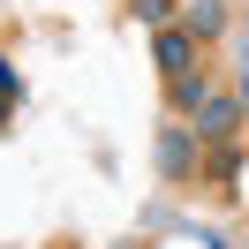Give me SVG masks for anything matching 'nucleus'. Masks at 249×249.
<instances>
[{
  "label": "nucleus",
  "mask_w": 249,
  "mask_h": 249,
  "mask_svg": "<svg viewBox=\"0 0 249 249\" xmlns=\"http://www.w3.org/2000/svg\"><path fill=\"white\" fill-rule=\"evenodd\" d=\"M219 23H227L219 0H196V8H189V31H196V38H219Z\"/></svg>",
  "instance_id": "39448f33"
},
{
  "label": "nucleus",
  "mask_w": 249,
  "mask_h": 249,
  "mask_svg": "<svg viewBox=\"0 0 249 249\" xmlns=\"http://www.w3.org/2000/svg\"><path fill=\"white\" fill-rule=\"evenodd\" d=\"M136 23H151V31H159V23H174V0H136Z\"/></svg>",
  "instance_id": "0eeeda50"
},
{
  "label": "nucleus",
  "mask_w": 249,
  "mask_h": 249,
  "mask_svg": "<svg viewBox=\"0 0 249 249\" xmlns=\"http://www.w3.org/2000/svg\"><path fill=\"white\" fill-rule=\"evenodd\" d=\"M151 53H159V76H181V68H196V31L189 23H159Z\"/></svg>",
  "instance_id": "f03ea898"
},
{
  "label": "nucleus",
  "mask_w": 249,
  "mask_h": 249,
  "mask_svg": "<svg viewBox=\"0 0 249 249\" xmlns=\"http://www.w3.org/2000/svg\"><path fill=\"white\" fill-rule=\"evenodd\" d=\"M204 98H212V83H204V76H196V68H181V76H166V106H174V113H181V121H189V113H196V106H204Z\"/></svg>",
  "instance_id": "20e7f679"
},
{
  "label": "nucleus",
  "mask_w": 249,
  "mask_h": 249,
  "mask_svg": "<svg viewBox=\"0 0 249 249\" xmlns=\"http://www.w3.org/2000/svg\"><path fill=\"white\" fill-rule=\"evenodd\" d=\"M234 174H242V151L234 143H212V181H234Z\"/></svg>",
  "instance_id": "423d86ee"
},
{
  "label": "nucleus",
  "mask_w": 249,
  "mask_h": 249,
  "mask_svg": "<svg viewBox=\"0 0 249 249\" xmlns=\"http://www.w3.org/2000/svg\"><path fill=\"white\" fill-rule=\"evenodd\" d=\"M0 91H23V83H16V61H8V53H0Z\"/></svg>",
  "instance_id": "6e6552de"
},
{
  "label": "nucleus",
  "mask_w": 249,
  "mask_h": 249,
  "mask_svg": "<svg viewBox=\"0 0 249 249\" xmlns=\"http://www.w3.org/2000/svg\"><path fill=\"white\" fill-rule=\"evenodd\" d=\"M16 98H23V91H0V128L16 121Z\"/></svg>",
  "instance_id": "1a4fd4ad"
},
{
  "label": "nucleus",
  "mask_w": 249,
  "mask_h": 249,
  "mask_svg": "<svg viewBox=\"0 0 249 249\" xmlns=\"http://www.w3.org/2000/svg\"><path fill=\"white\" fill-rule=\"evenodd\" d=\"M189 128H196V143H227L234 128H242V98H219V91H212L196 113H189Z\"/></svg>",
  "instance_id": "f257e3e1"
},
{
  "label": "nucleus",
  "mask_w": 249,
  "mask_h": 249,
  "mask_svg": "<svg viewBox=\"0 0 249 249\" xmlns=\"http://www.w3.org/2000/svg\"><path fill=\"white\" fill-rule=\"evenodd\" d=\"M196 128H166V136H159V174H166V181H189V174H196Z\"/></svg>",
  "instance_id": "7ed1b4c3"
}]
</instances>
